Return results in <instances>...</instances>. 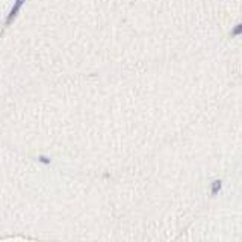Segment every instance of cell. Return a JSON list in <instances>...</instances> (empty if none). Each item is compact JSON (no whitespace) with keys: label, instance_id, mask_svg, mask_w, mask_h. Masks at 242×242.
<instances>
[{"label":"cell","instance_id":"6da1fadb","mask_svg":"<svg viewBox=\"0 0 242 242\" xmlns=\"http://www.w3.org/2000/svg\"><path fill=\"white\" fill-rule=\"evenodd\" d=\"M221 189H222V180H221V179H215V180L210 183V195L212 197L218 195Z\"/></svg>","mask_w":242,"mask_h":242},{"label":"cell","instance_id":"7a4b0ae2","mask_svg":"<svg viewBox=\"0 0 242 242\" xmlns=\"http://www.w3.org/2000/svg\"><path fill=\"white\" fill-rule=\"evenodd\" d=\"M24 3V0H15V5L12 6L11 9V14H9V18H8V24L12 23V20L15 18V15H17V12L20 11V8H21V5Z\"/></svg>","mask_w":242,"mask_h":242},{"label":"cell","instance_id":"3957f363","mask_svg":"<svg viewBox=\"0 0 242 242\" xmlns=\"http://www.w3.org/2000/svg\"><path fill=\"white\" fill-rule=\"evenodd\" d=\"M239 35H242V23L236 24V26L231 29V32H230L231 38H236V36H239Z\"/></svg>","mask_w":242,"mask_h":242},{"label":"cell","instance_id":"277c9868","mask_svg":"<svg viewBox=\"0 0 242 242\" xmlns=\"http://www.w3.org/2000/svg\"><path fill=\"white\" fill-rule=\"evenodd\" d=\"M39 162H43V163L48 165V163H50V159H48V158H44V156H39Z\"/></svg>","mask_w":242,"mask_h":242}]
</instances>
